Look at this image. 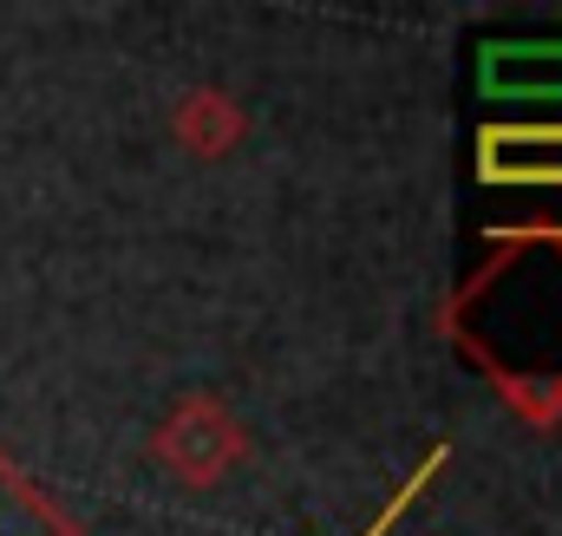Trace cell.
Instances as JSON below:
<instances>
[{
  "mask_svg": "<svg viewBox=\"0 0 562 536\" xmlns=\"http://www.w3.org/2000/svg\"><path fill=\"white\" fill-rule=\"evenodd\" d=\"M438 465H445V445H438V451H431V458H425L419 471H413V478H406V491H400V498H393V504H386V511H380V517H373V531H367V536H386V531H393V524H400V517H406V504H413V498H419V484H425V478H431V471H438Z\"/></svg>",
  "mask_w": 562,
  "mask_h": 536,
  "instance_id": "cell-2",
  "label": "cell"
},
{
  "mask_svg": "<svg viewBox=\"0 0 562 536\" xmlns=\"http://www.w3.org/2000/svg\"><path fill=\"white\" fill-rule=\"evenodd\" d=\"M0 536H79V524L0 451Z\"/></svg>",
  "mask_w": 562,
  "mask_h": 536,
  "instance_id": "cell-1",
  "label": "cell"
}]
</instances>
